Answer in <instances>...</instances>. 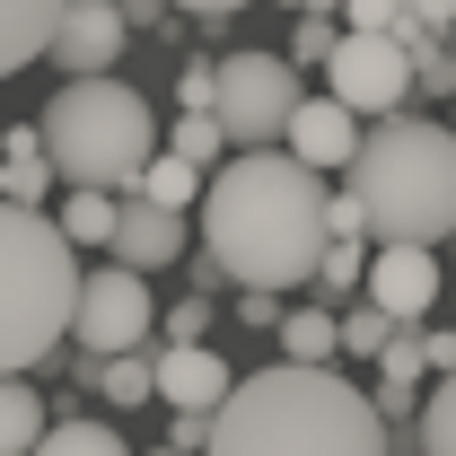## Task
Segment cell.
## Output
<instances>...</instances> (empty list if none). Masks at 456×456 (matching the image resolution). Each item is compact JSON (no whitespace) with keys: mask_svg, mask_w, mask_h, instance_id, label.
<instances>
[{"mask_svg":"<svg viewBox=\"0 0 456 456\" xmlns=\"http://www.w3.org/2000/svg\"><path fill=\"white\" fill-rule=\"evenodd\" d=\"M202 255L255 298H289L325 255V184L281 150H246L202 175Z\"/></svg>","mask_w":456,"mask_h":456,"instance_id":"obj_1","label":"cell"},{"mask_svg":"<svg viewBox=\"0 0 456 456\" xmlns=\"http://www.w3.org/2000/svg\"><path fill=\"white\" fill-rule=\"evenodd\" d=\"M202 456H395L369 395L342 369H255L211 412Z\"/></svg>","mask_w":456,"mask_h":456,"instance_id":"obj_2","label":"cell"},{"mask_svg":"<svg viewBox=\"0 0 456 456\" xmlns=\"http://www.w3.org/2000/svg\"><path fill=\"white\" fill-rule=\"evenodd\" d=\"M342 175H351L342 193H351L369 246H421L430 255L456 228V141L430 114H395V123L360 132Z\"/></svg>","mask_w":456,"mask_h":456,"instance_id":"obj_3","label":"cell"},{"mask_svg":"<svg viewBox=\"0 0 456 456\" xmlns=\"http://www.w3.org/2000/svg\"><path fill=\"white\" fill-rule=\"evenodd\" d=\"M36 150H45V167L70 193L132 202L141 167L159 159V114H150L141 88H123V79H70L53 106L36 114Z\"/></svg>","mask_w":456,"mask_h":456,"instance_id":"obj_4","label":"cell"},{"mask_svg":"<svg viewBox=\"0 0 456 456\" xmlns=\"http://www.w3.org/2000/svg\"><path fill=\"white\" fill-rule=\"evenodd\" d=\"M70 289H79V255L61 246L53 211H0V378L53 360L70 334Z\"/></svg>","mask_w":456,"mask_h":456,"instance_id":"obj_5","label":"cell"},{"mask_svg":"<svg viewBox=\"0 0 456 456\" xmlns=\"http://www.w3.org/2000/svg\"><path fill=\"white\" fill-rule=\"evenodd\" d=\"M307 88H298V70L281 53H228L211 61V123H220L228 159H246V150H281V123Z\"/></svg>","mask_w":456,"mask_h":456,"instance_id":"obj_6","label":"cell"},{"mask_svg":"<svg viewBox=\"0 0 456 456\" xmlns=\"http://www.w3.org/2000/svg\"><path fill=\"white\" fill-rule=\"evenodd\" d=\"M325 97H334L351 123H360V114H387V123H395L403 97H412V45H395V36H334V53H325Z\"/></svg>","mask_w":456,"mask_h":456,"instance_id":"obj_7","label":"cell"},{"mask_svg":"<svg viewBox=\"0 0 456 456\" xmlns=\"http://www.w3.org/2000/svg\"><path fill=\"white\" fill-rule=\"evenodd\" d=\"M150 325H159L150 281H132V273H114V264H106V273H79V289H70V334H79L88 360H123V351H141Z\"/></svg>","mask_w":456,"mask_h":456,"instance_id":"obj_8","label":"cell"},{"mask_svg":"<svg viewBox=\"0 0 456 456\" xmlns=\"http://www.w3.org/2000/svg\"><path fill=\"white\" fill-rule=\"evenodd\" d=\"M360 307H378L387 325H421L430 307H439V255H421V246H369V264H360Z\"/></svg>","mask_w":456,"mask_h":456,"instance_id":"obj_9","label":"cell"},{"mask_svg":"<svg viewBox=\"0 0 456 456\" xmlns=\"http://www.w3.org/2000/svg\"><path fill=\"white\" fill-rule=\"evenodd\" d=\"M228 387H237V369H228L211 342H175V351H150V395L175 403L184 421H211L228 403Z\"/></svg>","mask_w":456,"mask_h":456,"instance_id":"obj_10","label":"cell"},{"mask_svg":"<svg viewBox=\"0 0 456 456\" xmlns=\"http://www.w3.org/2000/svg\"><path fill=\"white\" fill-rule=\"evenodd\" d=\"M45 53H53L70 79H106L114 61H123V18H114V0H61Z\"/></svg>","mask_w":456,"mask_h":456,"instance_id":"obj_11","label":"cell"},{"mask_svg":"<svg viewBox=\"0 0 456 456\" xmlns=\"http://www.w3.org/2000/svg\"><path fill=\"white\" fill-rule=\"evenodd\" d=\"M351 150H360V123H351L334 97H298V106H289V123H281V159L289 167H307L325 184V175L351 167Z\"/></svg>","mask_w":456,"mask_h":456,"instance_id":"obj_12","label":"cell"},{"mask_svg":"<svg viewBox=\"0 0 456 456\" xmlns=\"http://www.w3.org/2000/svg\"><path fill=\"white\" fill-rule=\"evenodd\" d=\"M114 273H132V281H150V273H167L184 264V220L167 211H150V202H114Z\"/></svg>","mask_w":456,"mask_h":456,"instance_id":"obj_13","label":"cell"},{"mask_svg":"<svg viewBox=\"0 0 456 456\" xmlns=\"http://www.w3.org/2000/svg\"><path fill=\"white\" fill-rule=\"evenodd\" d=\"M45 202H53V167H45V150H36V123H0V211H36L45 220Z\"/></svg>","mask_w":456,"mask_h":456,"instance_id":"obj_14","label":"cell"},{"mask_svg":"<svg viewBox=\"0 0 456 456\" xmlns=\"http://www.w3.org/2000/svg\"><path fill=\"white\" fill-rule=\"evenodd\" d=\"M53 18H61V0H0V79H18L27 61L45 53Z\"/></svg>","mask_w":456,"mask_h":456,"instance_id":"obj_15","label":"cell"},{"mask_svg":"<svg viewBox=\"0 0 456 456\" xmlns=\"http://www.w3.org/2000/svg\"><path fill=\"white\" fill-rule=\"evenodd\" d=\"M273 334H281V369H342L334 360V307H298Z\"/></svg>","mask_w":456,"mask_h":456,"instance_id":"obj_16","label":"cell"},{"mask_svg":"<svg viewBox=\"0 0 456 456\" xmlns=\"http://www.w3.org/2000/svg\"><path fill=\"white\" fill-rule=\"evenodd\" d=\"M132 202H150V211H167V220H184V211L202 202V175L184 167V159H167V150H159V159L141 167V184H132Z\"/></svg>","mask_w":456,"mask_h":456,"instance_id":"obj_17","label":"cell"},{"mask_svg":"<svg viewBox=\"0 0 456 456\" xmlns=\"http://www.w3.org/2000/svg\"><path fill=\"white\" fill-rule=\"evenodd\" d=\"M45 395L27 387V378H0V456H27L36 439H45Z\"/></svg>","mask_w":456,"mask_h":456,"instance_id":"obj_18","label":"cell"},{"mask_svg":"<svg viewBox=\"0 0 456 456\" xmlns=\"http://www.w3.org/2000/svg\"><path fill=\"white\" fill-rule=\"evenodd\" d=\"M412 456H456V403H448V378H430L421 403H412Z\"/></svg>","mask_w":456,"mask_h":456,"instance_id":"obj_19","label":"cell"},{"mask_svg":"<svg viewBox=\"0 0 456 456\" xmlns=\"http://www.w3.org/2000/svg\"><path fill=\"white\" fill-rule=\"evenodd\" d=\"M27 456H132V448H123V430H106V421H45V439Z\"/></svg>","mask_w":456,"mask_h":456,"instance_id":"obj_20","label":"cell"},{"mask_svg":"<svg viewBox=\"0 0 456 456\" xmlns=\"http://www.w3.org/2000/svg\"><path fill=\"white\" fill-rule=\"evenodd\" d=\"M61 246L79 255V246H114V202L106 193H61Z\"/></svg>","mask_w":456,"mask_h":456,"instance_id":"obj_21","label":"cell"},{"mask_svg":"<svg viewBox=\"0 0 456 456\" xmlns=\"http://www.w3.org/2000/svg\"><path fill=\"white\" fill-rule=\"evenodd\" d=\"M159 150H167V159H184L193 175H211V167L228 159V141H220V123H211V114H175V132L159 141Z\"/></svg>","mask_w":456,"mask_h":456,"instance_id":"obj_22","label":"cell"},{"mask_svg":"<svg viewBox=\"0 0 456 456\" xmlns=\"http://www.w3.org/2000/svg\"><path fill=\"white\" fill-rule=\"evenodd\" d=\"M97 395L106 403H150V351H123V360H97Z\"/></svg>","mask_w":456,"mask_h":456,"instance_id":"obj_23","label":"cell"},{"mask_svg":"<svg viewBox=\"0 0 456 456\" xmlns=\"http://www.w3.org/2000/svg\"><path fill=\"white\" fill-rule=\"evenodd\" d=\"M334 18H342V36H412L403 27V0H342Z\"/></svg>","mask_w":456,"mask_h":456,"instance_id":"obj_24","label":"cell"},{"mask_svg":"<svg viewBox=\"0 0 456 456\" xmlns=\"http://www.w3.org/2000/svg\"><path fill=\"white\" fill-rule=\"evenodd\" d=\"M360 264H369V246H342V237H325V255H316V273H307V281H325L334 298H351V289H360Z\"/></svg>","mask_w":456,"mask_h":456,"instance_id":"obj_25","label":"cell"},{"mask_svg":"<svg viewBox=\"0 0 456 456\" xmlns=\"http://www.w3.org/2000/svg\"><path fill=\"white\" fill-rule=\"evenodd\" d=\"M412 88H421V97H448V88H456L448 45H412Z\"/></svg>","mask_w":456,"mask_h":456,"instance_id":"obj_26","label":"cell"},{"mask_svg":"<svg viewBox=\"0 0 456 456\" xmlns=\"http://www.w3.org/2000/svg\"><path fill=\"white\" fill-rule=\"evenodd\" d=\"M334 36H342L334 18H298V27H289V70H298V61H325V53H334Z\"/></svg>","mask_w":456,"mask_h":456,"instance_id":"obj_27","label":"cell"},{"mask_svg":"<svg viewBox=\"0 0 456 456\" xmlns=\"http://www.w3.org/2000/svg\"><path fill=\"white\" fill-rule=\"evenodd\" d=\"M202 334H211V307H202V289H193V298L167 307V351H175V342H202Z\"/></svg>","mask_w":456,"mask_h":456,"instance_id":"obj_28","label":"cell"},{"mask_svg":"<svg viewBox=\"0 0 456 456\" xmlns=\"http://www.w3.org/2000/svg\"><path fill=\"white\" fill-rule=\"evenodd\" d=\"M175 106H184V114H211V61H184V70H175Z\"/></svg>","mask_w":456,"mask_h":456,"instance_id":"obj_29","label":"cell"},{"mask_svg":"<svg viewBox=\"0 0 456 456\" xmlns=\"http://www.w3.org/2000/svg\"><path fill=\"white\" fill-rule=\"evenodd\" d=\"M237 325H255V334H273V325H281V298H255V289H237Z\"/></svg>","mask_w":456,"mask_h":456,"instance_id":"obj_30","label":"cell"},{"mask_svg":"<svg viewBox=\"0 0 456 456\" xmlns=\"http://www.w3.org/2000/svg\"><path fill=\"white\" fill-rule=\"evenodd\" d=\"M159 9H193V18H228V9H246V0H159Z\"/></svg>","mask_w":456,"mask_h":456,"instance_id":"obj_31","label":"cell"},{"mask_svg":"<svg viewBox=\"0 0 456 456\" xmlns=\"http://www.w3.org/2000/svg\"><path fill=\"white\" fill-rule=\"evenodd\" d=\"M114 18H123V36H132L141 18H159V0H114Z\"/></svg>","mask_w":456,"mask_h":456,"instance_id":"obj_32","label":"cell"},{"mask_svg":"<svg viewBox=\"0 0 456 456\" xmlns=\"http://www.w3.org/2000/svg\"><path fill=\"white\" fill-rule=\"evenodd\" d=\"M150 456H175V448H150Z\"/></svg>","mask_w":456,"mask_h":456,"instance_id":"obj_33","label":"cell"}]
</instances>
